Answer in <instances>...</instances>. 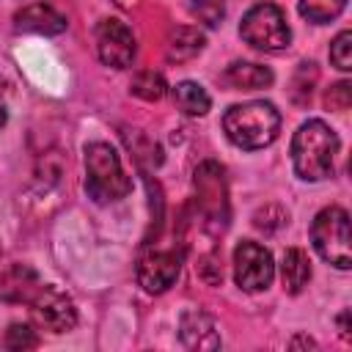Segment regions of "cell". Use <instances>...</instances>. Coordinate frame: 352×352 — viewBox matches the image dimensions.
<instances>
[{
  "label": "cell",
  "mask_w": 352,
  "mask_h": 352,
  "mask_svg": "<svg viewBox=\"0 0 352 352\" xmlns=\"http://www.w3.org/2000/svg\"><path fill=\"white\" fill-rule=\"evenodd\" d=\"M336 154H338V138L319 118L305 121L292 138V162L297 176L305 182H322L333 176Z\"/></svg>",
  "instance_id": "1"
},
{
  "label": "cell",
  "mask_w": 352,
  "mask_h": 352,
  "mask_svg": "<svg viewBox=\"0 0 352 352\" xmlns=\"http://www.w3.org/2000/svg\"><path fill=\"white\" fill-rule=\"evenodd\" d=\"M223 129L239 148L256 151L270 146L280 132V113L272 102H242L226 110Z\"/></svg>",
  "instance_id": "2"
},
{
  "label": "cell",
  "mask_w": 352,
  "mask_h": 352,
  "mask_svg": "<svg viewBox=\"0 0 352 352\" xmlns=\"http://www.w3.org/2000/svg\"><path fill=\"white\" fill-rule=\"evenodd\" d=\"M85 192L96 204H110L132 192V179L124 173L121 160L110 143L85 146Z\"/></svg>",
  "instance_id": "3"
},
{
  "label": "cell",
  "mask_w": 352,
  "mask_h": 352,
  "mask_svg": "<svg viewBox=\"0 0 352 352\" xmlns=\"http://www.w3.org/2000/svg\"><path fill=\"white\" fill-rule=\"evenodd\" d=\"M311 242L327 264H333L338 270H349L352 253H349V214H346V209L324 206L311 223Z\"/></svg>",
  "instance_id": "4"
},
{
  "label": "cell",
  "mask_w": 352,
  "mask_h": 352,
  "mask_svg": "<svg viewBox=\"0 0 352 352\" xmlns=\"http://www.w3.org/2000/svg\"><path fill=\"white\" fill-rule=\"evenodd\" d=\"M239 36L264 52H278L283 47H289L292 41V30L286 22V14L275 6V3H256L239 25Z\"/></svg>",
  "instance_id": "5"
},
{
  "label": "cell",
  "mask_w": 352,
  "mask_h": 352,
  "mask_svg": "<svg viewBox=\"0 0 352 352\" xmlns=\"http://www.w3.org/2000/svg\"><path fill=\"white\" fill-rule=\"evenodd\" d=\"M25 305H30L33 319L50 333H69L77 324V308L72 297L55 283H38Z\"/></svg>",
  "instance_id": "6"
},
{
  "label": "cell",
  "mask_w": 352,
  "mask_h": 352,
  "mask_svg": "<svg viewBox=\"0 0 352 352\" xmlns=\"http://www.w3.org/2000/svg\"><path fill=\"white\" fill-rule=\"evenodd\" d=\"M195 195L198 209L204 212L206 223H212V231L223 228L228 220V192H226V176L223 168L212 160L201 162L195 170Z\"/></svg>",
  "instance_id": "7"
},
{
  "label": "cell",
  "mask_w": 352,
  "mask_h": 352,
  "mask_svg": "<svg viewBox=\"0 0 352 352\" xmlns=\"http://www.w3.org/2000/svg\"><path fill=\"white\" fill-rule=\"evenodd\" d=\"M275 264L264 245L253 239H242L234 250V280L245 292H261L272 283Z\"/></svg>",
  "instance_id": "8"
},
{
  "label": "cell",
  "mask_w": 352,
  "mask_h": 352,
  "mask_svg": "<svg viewBox=\"0 0 352 352\" xmlns=\"http://www.w3.org/2000/svg\"><path fill=\"white\" fill-rule=\"evenodd\" d=\"M135 36L121 19H102L96 25V55L110 69H126L135 60Z\"/></svg>",
  "instance_id": "9"
},
{
  "label": "cell",
  "mask_w": 352,
  "mask_h": 352,
  "mask_svg": "<svg viewBox=\"0 0 352 352\" xmlns=\"http://www.w3.org/2000/svg\"><path fill=\"white\" fill-rule=\"evenodd\" d=\"M179 270H182V253H176V250H151L138 261L135 275H138V283L146 292L160 294V292H168L176 283Z\"/></svg>",
  "instance_id": "10"
},
{
  "label": "cell",
  "mask_w": 352,
  "mask_h": 352,
  "mask_svg": "<svg viewBox=\"0 0 352 352\" xmlns=\"http://www.w3.org/2000/svg\"><path fill=\"white\" fill-rule=\"evenodd\" d=\"M66 16L58 14L52 6L47 3H30L22 11L14 14V28L25 30V33H44V36H55L66 30Z\"/></svg>",
  "instance_id": "11"
},
{
  "label": "cell",
  "mask_w": 352,
  "mask_h": 352,
  "mask_svg": "<svg viewBox=\"0 0 352 352\" xmlns=\"http://www.w3.org/2000/svg\"><path fill=\"white\" fill-rule=\"evenodd\" d=\"M179 338L187 349H217L220 346L217 327H214L212 316H206L204 311H184L182 314Z\"/></svg>",
  "instance_id": "12"
},
{
  "label": "cell",
  "mask_w": 352,
  "mask_h": 352,
  "mask_svg": "<svg viewBox=\"0 0 352 352\" xmlns=\"http://www.w3.org/2000/svg\"><path fill=\"white\" fill-rule=\"evenodd\" d=\"M223 85H228L231 91H256V88H267L272 85V72L261 63H250V60H234L226 72H223Z\"/></svg>",
  "instance_id": "13"
},
{
  "label": "cell",
  "mask_w": 352,
  "mask_h": 352,
  "mask_svg": "<svg viewBox=\"0 0 352 352\" xmlns=\"http://www.w3.org/2000/svg\"><path fill=\"white\" fill-rule=\"evenodd\" d=\"M38 283H41V280H38V275H36L30 267L14 264V267L0 278V297H3L6 302H28Z\"/></svg>",
  "instance_id": "14"
},
{
  "label": "cell",
  "mask_w": 352,
  "mask_h": 352,
  "mask_svg": "<svg viewBox=\"0 0 352 352\" xmlns=\"http://www.w3.org/2000/svg\"><path fill=\"white\" fill-rule=\"evenodd\" d=\"M280 280L289 294H300L311 280V258L302 248H289L280 264Z\"/></svg>",
  "instance_id": "15"
},
{
  "label": "cell",
  "mask_w": 352,
  "mask_h": 352,
  "mask_svg": "<svg viewBox=\"0 0 352 352\" xmlns=\"http://www.w3.org/2000/svg\"><path fill=\"white\" fill-rule=\"evenodd\" d=\"M204 44H206V38H204V33L198 28L182 25V28L170 30L168 44H165V55L173 63H184V60H192L204 50Z\"/></svg>",
  "instance_id": "16"
},
{
  "label": "cell",
  "mask_w": 352,
  "mask_h": 352,
  "mask_svg": "<svg viewBox=\"0 0 352 352\" xmlns=\"http://www.w3.org/2000/svg\"><path fill=\"white\" fill-rule=\"evenodd\" d=\"M173 104L184 113V116H204L212 104L209 94L204 91V85L192 82V80H184V82H176L173 85Z\"/></svg>",
  "instance_id": "17"
},
{
  "label": "cell",
  "mask_w": 352,
  "mask_h": 352,
  "mask_svg": "<svg viewBox=\"0 0 352 352\" xmlns=\"http://www.w3.org/2000/svg\"><path fill=\"white\" fill-rule=\"evenodd\" d=\"M129 91H132L135 96L146 99V102H157V99H162V96H165L168 85H165V77H162L160 72H154V69H143V72H138V74H135V80H132Z\"/></svg>",
  "instance_id": "18"
},
{
  "label": "cell",
  "mask_w": 352,
  "mask_h": 352,
  "mask_svg": "<svg viewBox=\"0 0 352 352\" xmlns=\"http://www.w3.org/2000/svg\"><path fill=\"white\" fill-rule=\"evenodd\" d=\"M346 0H300V14L308 19V22H330L336 19L341 11H344Z\"/></svg>",
  "instance_id": "19"
},
{
  "label": "cell",
  "mask_w": 352,
  "mask_h": 352,
  "mask_svg": "<svg viewBox=\"0 0 352 352\" xmlns=\"http://www.w3.org/2000/svg\"><path fill=\"white\" fill-rule=\"evenodd\" d=\"M3 344H6L8 349H36V346H38V336L33 333V327H30V324L14 322V324L6 330Z\"/></svg>",
  "instance_id": "20"
},
{
  "label": "cell",
  "mask_w": 352,
  "mask_h": 352,
  "mask_svg": "<svg viewBox=\"0 0 352 352\" xmlns=\"http://www.w3.org/2000/svg\"><path fill=\"white\" fill-rule=\"evenodd\" d=\"M330 60L341 72H349L352 69V33L349 30H341L333 38V44H330Z\"/></svg>",
  "instance_id": "21"
},
{
  "label": "cell",
  "mask_w": 352,
  "mask_h": 352,
  "mask_svg": "<svg viewBox=\"0 0 352 352\" xmlns=\"http://www.w3.org/2000/svg\"><path fill=\"white\" fill-rule=\"evenodd\" d=\"M190 11H192V16H198V19H201L204 25H209V28L220 25V19L226 16L223 0H192V3H190Z\"/></svg>",
  "instance_id": "22"
},
{
  "label": "cell",
  "mask_w": 352,
  "mask_h": 352,
  "mask_svg": "<svg viewBox=\"0 0 352 352\" xmlns=\"http://www.w3.org/2000/svg\"><path fill=\"white\" fill-rule=\"evenodd\" d=\"M352 102V85L349 82H336L327 94H324V104L330 110H346Z\"/></svg>",
  "instance_id": "23"
},
{
  "label": "cell",
  "mask_w": 352,
  "mask_h": 352,
  "mask_svg": "<svg viewBox=\"0 0 352 352\" xmlns=\"http://www.w3.org/2000/svg\"><path fill=\"white\" fill-rule=\"evenodd\" d=\"M198 275H201V280H206L209 286H217V283L223 280V270H220V264L214 261V256L201 258V264H198Z\"/></svg>",
  "instance_id": "24"
},
{
  "label": "cell",
  "mask_w": 352,
  "mask_h": 352,
  "mask_svg": "<svg viewBox=\"0 0 352 352\" xmlns=\"http://www.w3.org/2000/svg\"><path fill=\"white\" fill-rule=\"evenodd\" d=\"M346 316H349V311H341V316H338V330H341V338H346V341H349V330H346Z\"/></svg>",
  "instance_id": "25"
},
{
  "label": "cell",
  "mask_w": 352,
  "mask_h": 352,
  "mask_svg": "<svg viewBox=\"0 0 352 352\" xmlns=\"http://www.w3.org/2000/svg\"><path fill=\"white\" fill-rule=\"evenodd\" d=\"M3 126H6V107L0 104V129H3Z\"/></svg>",
  "instance_id": "26"
}]
</instances>
